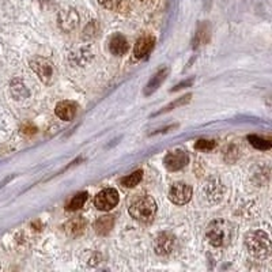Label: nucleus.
Returning <instances> with one entry per match:
<instances>
[{
	"instance_id": "26",
	"label": "nucleus",
	"mask_w": 272,
	"mask_h": 272,
	"mask_svg": "<svg viewBox=\"0 0 272 272\" xmlns=\"http://www.w3.org/2000/svg\"><path fill=\"white\" fill-rule=\"evenodd\" d=\"M191 83H192V80H188V82H187V83H184V85H185V86H187V85H191ZM181 87H182V85H178V86H177V87H174V89H173V90H171V91H176V90H180V89H181Z\"/></svg>"
},
{
	"instance_id": "20",
	"label": "nucleus",
	"mask_w": 272,
	"mask_h": 272,
	"mask_svg": "<svg viewBox=\"0 0 272 272\" xmlns=\"http://www.w3.org/2000/svg\"><path fill=\"white\" fill-rule=\"evenodd\" d=\"M248 140H249L252 146L257 150H270L272 147L271 140L260 138V136H256V135H251V136H248Z\"/></svg>"
},
{
	"instance_id": "13",
	"label": "nucleus",
	"mask_w": 272,
	"mask_h": 272,
	"mask_svg": "<svg viewBox=\"0 0 272 272\" xmlns=\"http://www.w3.org/2000/svg\"><path fill=\"white\" fill-rule=\"evenodd\" d=\"M169 75V68H162L160 69L157 74L149 80V83L144 87V96H151L154 91H157L160 89V86L165 82V79Z\"/></svg>"
},
{
	"instance_id": "17",
	"label": "nucleus",
	"mask_w": 272,
	"mask_h": 272,
	"mask_svg": "<svg viewBox=\"0 0 272 272\" xmlns=\"http://www.w3.org/2000/svg\"><path fill=\"white\" fill-rule=\"evenodd\" d=\"M89 200V193L87 192H79L75 195L74 198L71 199L67 204V210L68 211H76L80 210L86 204V202Z\"/></svg>"
},
{
	"instance_id": "1",
	"label": "nucleus",
	"mask_w": 272,
	"mask_h": 272,
	"mask_svg": "<svg viewBox=\"0 0 272 272\" xmlns=\"http://www.w3.org/2000/svg\"><path fill=\"white\" fill-rule=\"evenodd\" d=\"M157 202L150 195H136L129 204V215L142 223L153 222L157 215Z\"/></svg>"
},
{
	"instance_id": "9",
	"label": "nucleus",
	"mask_w": 272,
	"mask_h": 272,
	"mask_svg": "<svg viewBox=\"0 0 272 272\" xmlns=\"http://www.w3.org/2000/svg\"><path fill=\"white\" fill-rule=\"evenodd\" d=\"M56 116L63 121H71L78 113V104L75 101H61L54 108Z\"/></svg>"
},
{
	"instance_id": "24",
	"label": "nucleus",
	"mask_w": 272,
	"mask_h": 272,
	"mask_svg": "<svg viewBox=\"0 0 272 272\" xmlns=\"http://www.w3.org/2000/svg\"><path fill=\"white\" fill-rule=\"evenodd\" d=\"M215 146H217V143H215L214 140H206V139H200V140H198V142H196V144H195V149L203 150V151H210V150H213Z\"/></svg>"
},
{
	"instance_id": "19",
	"label": "nucleus",
	"mask_w": 272,
	"mask_h": 272,
	"mask_svg": "<svg viewBox=\"0 0 272 272\" xmlns=\"http://www.w3.org/2000/svg\"><path fill=\"white\" fill-rule=\"evenodd\" d=\"M11 93H12V96L15 97V100H23V98H26L29 96V91H27V89L21 80H14L11 83Z\"/></svg>"
},
{
	"instance_id": "22",
	"label": "nucleus",
	"mask_w": 272,
	"mask_h": 272,
	"mask_svg": "<svg viewBox=\"0 0 272 272\" xmlns=\"http://www.w3.org/2000/svg\"><path fill=\"white\" fill-rule=\"evenodd\" d=\"M98 32H100V27H98V23L96 21H91L87 26L85 27L83 30V34H82V38L83 40H93L98 36Z\"/></svg>"
},
{
	"instance_id": "14",
	"label": "nucleus",
	"mask_w": 272,
	"mask_h": 272,
	"mask_svg": "<svg viewBox=\"0 0 272 272\" xmlns=\"http://www.w3.org/2000/svg\"><path fill=\"white\" fill-rule=\"evenodd\" d=\"M59 25L64 32L74 30L78 26V14L74 10H64L59 16Z\"/></svg>"
},
{
	"instance_id": "7",
	"label": "nucleus",
	"mask_w": 272,
	"mask_h": 272,
	"mask_svg": "<svg viewBox=\"0 0 272 272\" xmlns=\"http://www.w3.org/2000/svg\"><path fill=\"white\" fill-rule=\"evenodd\" d=\"M176 248V237L171 233H160L154 241V251L160 256H169Z\"/></svg>"
},
{
	"instance_id": "16",
	"label": "nucleus",
	"mask_w": 272,
	"mask_h": 272,
	"mask_svg": "<svg viewBox=\"0 0 272 272\" xmlns=\"http://www.w3.org/2000/svg\"><path fill=\"white\" fill-rule=\"evenodd\" d=\"M210 26L208 23H200L196 30V34H195V40H193V48H199L202 45H206V44L210 41Z\"/></svg>"
},
{
	"instance_id": "3",
	"label": "nucleus",
	"mask_w": 272,
	"mask_h": 272,
	"mask_svg": "<svg viewBox=\"0 0 272 272\" xmlns=\"http://www.w3.org/2000/svg\"><path fill=\"white\" fill-rule=\"evenodd\" d=\"M245 246L252 256L257 259H266L271 253L270 235L263 230H252L245 235Z\"/></svg>"
},
{
	"instance_id": "23",
	"label": "nucleus",
	"mask_w": 272,
	"mask_h": 272,
	"mask_svg": "<svg viewBox=\"0 0 272 272\" xmlns=\"http://www.w3.org/2000/svg\"><path fill=\"white\" fill-rule=\"evenodd\" d=\"M98 3L105 7L107 10H112L116 11L120 8V5L123 3V0H98Z\"/></svg>"
},
{
	"instance_id": "27",
	"label": "nucleus",
	"mask_w": 272,
	"mask_h": 272,
	"mask_svg": "<svg viewBox=\"0 0 272 272\" xmlns=\"http://www.w3.org/2000/svg\"><path fill=\"white\" fill-rule=\"evenodd\" d=\"M49 1H51V0H38V3H40V4H47V3H49Z\"/></svg>"
},
{
	"instance_id": "21",
	"label": "nucleus",
	"mask_w": 272,
	"mask_h": 272,
	"mask_svg": "<svg viewBox=\"0 0 272 272\" xmlns=\"http://www.w3.org/2000/svg\"><path fill=\"white\" fill-rule=\"evenodd\" d=\"M191 98H192V94H187V96L181 97V98H178L177 101H173L171 104H169L167 107L163 108V109H162V110H160V112L157 113V114H162V113L170 112V110L176 109V108L182 107V105H185V104H188V102L191 101Z\"/></svg>"
},
{
	"instance_id": "12",
	"label": "nucleus",
	"mask_w": 272,
	"mask_h": 272,
	"mask_svg": "<svg viewBox=\"0 0 272 272\" xmlns=\"http://www.w3.org/2000/svg\"><path fill=\"white\" fill-rule=\"evenodd\" d=\"M86 227H87V222L83 217H78L68 220L64 224V231L69 237H79L85 233Z\"/></svg>"
},
{
	"instance_id": "2",
	"label": "nucleus",
	"mask_w": 272,
	"mask_h": 272,
	"mask_svg": "<svg viewBox=\"0 0 272 272\" xmlns=\"http://www.w3.org/2000/svg\"><path fill=\"white\" fill-rule=\"evenodd\" d=\"M206 238L215 248L227 246L234 238V227L224 219H217L208 224Z\"/></svg>"
},
{
	"instance_id": "6",
	"label": "nucleus",
	"mask_w": 272,
	"mask_h": 272,
	"mask_svg": "<svg viewBox=\"0 0 272 272\" xmlns=\"http://www.w3.org/2000/svg\"><path fill=\"white\" fill-rule=\"evenodd\" d=\"M118 203V192L114 188H107L98 193L94 199V204L101 211H110Z\"/></svg>"
},
{
	"instance_id": "18",
	"label": "nucleus",
	"mask_w": 272,
	"mask_h": 272,
	"mask_svg": "<svg viewBox=\"0 0 272 272\" xmlns=\"http://www.w3.org/2000/svg\"><path fill=\"white\" fill-rule=\"evenodd\" d=\"M142 180H143V170H136L134 171L132 174H128V176L123 177V178L120 180V184L125 188H134L136 187Z\"/></svg>"
},
{
	"instance_id": "25",
	"label": "nucleus",
	"mask_w": 272,
	"mask_h": 272,
	"mask_svg": "<svg viewBox=\"0 0 272 272\" xmlns=\"http://www.w3.org/2000/svg\"><path fill=\"white\" fill-rule=\"evenodd\" d=\"M22 132L25 135H34L37 132V128H36L33 124H25V125L22 127Z\"/></svg>"
},
{
	"instance_id": "8",
	"label": "nucleus",
	"mask_w": 272,
	"mask_h": 272,
	"mask_svg": "<svg viewBox=\"0 0 272 272\" xmlns=\"http://www.w3.org/2000/svg\"><path fill=\"white\" fill-rule=\"evenodd\" d=\"M189 163V157L182 150H174L167 153L163 160V165L169 171H178Z\"/></svg>"
},
{
	"instance_id": "5",
	"label": "nucleus",
	"mask_w": 272,
	"mask_h": 272,
	"mask_svg": "<svg viewBox=\"0 0 272 272\" xmlns=\"http://www.w3.org/2000/svg\"><path fill=\"white\" fill-rule=\"evenodd\" d=\"M30 68L37 74L40 80L45 85H49L54 79V64L48 59L34 57L33 60H30Z\"/></svg>"
},
{
	"instance_id": "15",
	"label": "nucleus",
	"mask_w": 272,
	"mask_h": 272,
	"mask_svg": "<svg viewBox=\"0 0 272 272\" xmlns=\"http://www.w3.org/2000/svg\"><path fill=\"white\" fill-rule=\"evenodd\" d=\"M113 226H114V217L113 215H104L96 220L94 230L98 235H108L112 231Z\"/></svg>"
},
{
	"instance_id": "11",
	"label": "nucleus",
	"mask_w": 272,
	"mask_h": 272,
	"mask_svg": "<svg viewBox=\"0 0 272 272\" xmlns=\"http://www.w3.org/2000/svg\"><path fill=\"white\" fill-rule=\"evenodd\" d=\"M129 44L127 41V38L124 37L123 34L116 33L113 34L110 40H109V51L112 52L114 56H123L128 52Z\"/></svg>"
},
{
	"instance_id": "4",
	"label": "nucleus",
	"mask_w": 272,
	"mask_h": 272,
	"mask_svg": "<svg viewBox=\"0 0 272 272\" xmlns=\"http://www.w3.org/2000/svg\"><path fill=\"white\" fill-rule=\"evenodd\" d=\"M192 199V187L187 182H176L169 189V200L176 206H184Z\"/></svg>"
},
{
	"instance_id": "10",
	"label": "nucleus",
	"mask_w": 272,
	"mask_h": 272,
	"mask_svg": "<svg viewBox=\"0 0 272 272\" xmlns=\"http://www.w3.org/2000/svg\"><path fill=\"white\" fill-rule=\"evenodd\" d=\"M155 44V38L150 34H144L139 38L134 47V54L136 59H143L153 51Z\"/></svg>"
}]
</instances>
